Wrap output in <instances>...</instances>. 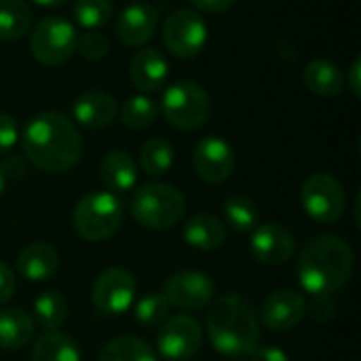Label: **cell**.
<instances>
[{
    "mask_svg": "<svg viewBox=\"0 0 361 361\" xmlns=\"http://www.w3.org/2000/svg\"><path fill=\"white\" fill-rule=\"evenodd\" d=\"M250 247L258 262L267 267H281L294 256L296 237L286 224L267 222L254 228Z\"/></svg>",
    "mask_w": 361,
    "mask_h": 361,
    "instance_id": "14",
    "label": "cell"
},
{
    "mask_svg": "<svg viewBox=\"0 0 361 361\" xmlns=\"http://www.w3.org/2000/svg\"><path fill=\"white\" fill-rule=\"evenodd\" d=\"M307 317V300L296 290H277L260 307V322L277 332L294 330Z\"/></svg>",
    "mask_w": 361,
    "mask_h": 361,
    "instance_id": "15",
    "label": "cell"
},
{
    "mask_svg": "<svg viewBox=\"0 0 361 361\" xmlns=\"http://www.w3.org/2000/svg\"><path fill=\"white\" fill-rule=\"evenodd\" d=\"M17 273L27 281H47L59 271V252L44 241L30 243L17 256Z\"/></svg>",
    "mask_w": 361,
    "mask_h": 361,
    "instance_id": "19",
    "label": "cell"
},
{
    "mask_svg": "<svg viewBox=\"0 0 361 361\" xmlns=\"http://www.w3.org/2000/svg\"><path fill=\"white\" fill-rule=\"evenodd\" d=\"M169 311H171V305L167 302V298L163 294L152 292V294L142 296L135 302L133 315H135L137 324H142L146 328H157L169 317Z\"/></svg>",
    "mask_w": 361,
    "mask_h": 361,
    "instance_id": "31",
    "label": "cell"
},
{
    "mask_svg": "<svg viewBox=\"0 0 361 361\" xmlns=\"http://www.w3.org/2000/svg\"><path fill=\"white\" fill-rule=\"evenodd\" d=\"M32 361H80V351L68 334L44 330L34 343Z\"/></svg>",
    "mask_w": 361,
    "mask_h": 361,
    "instance_id": "24",
    "label": "cell"
},
{
    "mask_svg": "<svg viewBox=\"0 0 361 361\" xmlns=\"http://www.w3.org/2000/svg\"><path fill=\"white\" fill-rule=\"evenodd\" d=\"M34 13L25 0H0V40H17L27 34Z\"/></svg>",
    "mask_w": 361,
    "mask_h": 361,
    "instance_id": "25",
    "label": "cell"
},
{
    "mask_svg": "<svg viewBox=\"0 0 361 361\" xmlns=\"http://www.w3.org/2000/svg\"><path fill=\"white\" fill-rule=\"evenodd\" d=\"M305 85L319 97H336L345 87V76L341 68L330 59H313L305 68Z\"/></svg>",
    "mask_w": 361,
    "mask_h": 361,
    "instance_id": "22",
    "label": "cell"
},
{
    "mask_svg": "<svg viewBox=\"0 0 361 361\" xmlns=\"http://www.w3.org/2000/svg\"><path fill=\"white\" fill-rule=\"evenodd\" d=\"M222 214H224L226 224L237 233L254 231L260 220L256 203L245 195H231L222 205Z\"/></svg>",
    "mask_w": 361,
    "mask_h": 361,
    "instance_id": "27",
    "label": "cell"
},
{
    "mask_svg": "<svg viewBox=\"0 0 361 361\" xmlns=\"http://www.w3.org/2000/svg\"><path fill=\"white\" fill-rule=\"evenodd\" d=\"M112 17V0H76L74 19L87 32L99 30Z\"/></svg>",
    "mask_w": 361,
    "mask_h": 361,
    "instance_id": "32",
    "label": "cell"
},
{
    "mask_svg": "<svg viewBox=\"0 0 361 361\" xmlns=\"http://www.w3.org/2000/svg\"><path fill=\"white\" fill-rule=\"evenodd\" d=\"M15 286H17L15 273L0 260V307L11 300V296L15 292Z\"/></svg>",
    "mask_w": 361,
    "mask_h": 361,
    "instance_id": "37",
    "label": "cell"
},
{
    "mask_svg": "<svg viewBox=\"0 0 361 361\" xmlns=\"http://www.w3.org/2000/svg\"><path fill=\"white\" fill-rule=\"evenodd\" d=\"M161 112L171 127L180 131H195L209 118L212 99L201 85L192 80H178L163 93Z\"/></svg>",
    "mask_w": 361,
    "mask_h": 361,
    "instance_id": "6",
    "label": "cell"
},
{
    "mask_svg": "<svg viewBox=\"0 0 361 361\" xmlns=\"http://www.w3.org/2000/svg\"><path fill=\"white\" fill-rule=\"evenodd\" d=\"M129 76H131V82L135 89H140L144 93L159 91L169 76V66H167L165 55L154 47L140 49L131 59Z\"/></svg>",
    "mask_w": 361,
    "mask_h": 361,
    "instance_id": "18",
    "label": "cell"
},
{
    "mask_svg": "<svg viewBox=\"0 0 361 361\" xmlns=\"http://www.w3.org/2000/svg\"><path fill=\"white\" fill-rule=\"evenodd\" d=\"M157 23L159 15L154 6H150L148 2H131L121 11L116 19V34L121 42L129 47H142L154 36Z\"/></svg>",
    "mask_w": 361,
    "mask_h": 361,
    "instance_id": "16",
    "label": "cell"
},
{
    "mask_svg": "<svg viewBox=\"0 0 361 361\" xmlns=\"http://www.w3.org/2000/svg\"><path fill=\"white\" fill-rule=\"evenodd\" d=\"M108 38L97 32V30H91V32H85L82 36H78V42H76V51L89 59V61H99L108 55Z\"/></svg>",
    "mask_w": 361,
    "mask_h": 361,
    "instance_id": "33",
    "label": "cell"
},
{
    "mask_svg": "<svg viewBox=\"0 0 361 361\" xmlns=\"http://www.w3.org/2000/svg\"><path fill=\"white\" fill-rule=\"evenodd\" d=\"M173 146L163 137H150L140 146V165L148 176H163L173 165Z\"/></svg>",
    "mask_w": 361,
    "mask_h": 361,
    "instance_id": "28",
    "label": "cell"
},
{
    "mask_svg": "<svg viewBox=\"0 0 361 361\" xmlns=\"http://www.w3.org/2000/svg\"><path fill=\"white\" fill-rule=\"evenodd\" d=\"M184 214L186 201L182 192L169 184H144L131 199L133 220L148 231H169L184 218Z\"/></svg>",
    "mask_w": 361,
    "mask_h": 361,
    "instance_id": "4",
    "label": "cell"
},
{
    "mask_svg": "<svg viewBox=\"0 0 361 361\" xmlns=\"http://www.w3.org/2000/svg\"><path fill=\"white\" fill-rule=\"evenodd\" d=\"M0 171L4 176V180H21L27 173V163L21 154H6V159L0 163Z\"/></svg>",
    "mask_w": 361,
    "mask_h": 361,
    "instance_id": "36",
    "label": "cell"
},
{
    "mask_svg": "<svg viewBox=\"0 0 361 361\" xmlns=\"http://www.w3.org/2000/svg\"><path fill=\"white\" fill-rule=\"evenodd\" d=\"M19 140V127L11 114L0 112V154H8Z\"/></svg>",
    "mask_w": 361,
    "mask_h": 361,
    "instance_id": "35",
    "label": "cell"
},
{
    "mask_svg": "<svg viewBox=\"0 0 361 361\" xmlns=\"http://www.w3.org/2000/svg\"><path fill=\"white\" fill-rule=\"evenodd\" d=\"M72 116L85 129L99 131L116 118V102L106 91H85L74 99Z\"/></svg>",
    "mask_w": 361,
    "mask_h": 361,
    "instance_id": "17",
    "label": "cell"
},
{
    "mask_svg": "<svg viewBox=\"0 0 361 361\" xmlns=\"http://www.w3.org/2000/svg\"><path fill=\"white\" fill-rule=\"evenodd\" d=\"M250 361H290V357L275 347H256L250 353Z\"/></svg>",
    "mask_w": 361,
    "mask_h": 361,
    "instance_id": "38",
    "label": "cell"
},
{
    "mask_svg": "<svg viewBox=\"0 0 361 361\" xmlns=\"http://www.w3.org/2000/svg\"><path fill=\"white\" fill-rule=\"evenodd\" d=\"M99 176L110 192H129L137 184V165L129 152L112 150L102 159Z\"/></svg>",
    "mask_w": 361,
    "mask_h": 361,
    "instance_id": "21",
    "label": "cell"
},
{
    "mask_svg": "<svg viewBox=\"0 0 361 361\" xmlns=\"http://www.w3.org/2000/svg\"><path fill=\"white\" fill-rule=\"evenodd\" d=\"M184 241L201 252L220 250L226 241V226L212 214H195L184 224Z\"/></svg>",
    "mask_w": 361,
    "mask_h": 361,
    "instance_id": "20",
    "label": "cell"
},
{
    "mask_svg": "<svg viewBox=\"0 0 361 361\" xmlns=\"http://www.w3.org/2000/svg\"><path fill=\"white\" fill-rule=\"evenodd\" d=\"M125 209L121 199L110 190H95L85 195L72 214L76 233L91 243L110 239L123 222Z\"/></svg>",
    "mask_w": 361,
    "mask_h": 361,
    "instance_id": "5",
    "label": "cell"
},
{
    "mask_svg": "<svg viewBox=\"0 0 361 361\" xmlns=\"http://www.w3.org/2000/svg\"><path fill=\"white\" fill-rule=\"evenodd\" d=\"M137 283L131 271L112 267L99 273L91 288V300L93 307L104 315H123L131 309L135 300Z\"/></svg>",
    "mask_w": 361,
    "mask_h": 361,
    "instance_id": "10",
    "label": "cell"
},
{
    "mask_svg": "<svg viewBox=\"0 0 361 361\" xmlns=\"http://www.w3.org/2000/svg\"><path fill=\"white\" fill-rule=\"evenodd\" d=\"M307 313L317 324H328L336 315V305L332 296H313L311 305H307Z\"/></svg>",
    "mask_w": 361,
    "mask_h": 361,
    "instance_id": "34",
    "label": "cell"
},
{
    "mask_svg": "<svg viewBox=\"0 0 361 361\" xmlns=\"http://www.w3.org/2000/svg\"><path fill=\"white\" fill-rule=\"evenodd\" d=\"M300 201L313 220L322 224H332L336 222L347 207V195L343 184L332 176V173H313L305 180L300 188Z\"/></svg>",
    "mask_w": 361,
    "mask_h": 361,
    "instance_id": "8",
    "label": "cell"
},
{
    "mask_svg": "<svg viewBox=\"0 0 361 361\" xmlns=\"http://www.w3.org/2000/svg\"><path fill=\"white\" fill-rule=\"evenodd\" d=\"M361 59L360 57H355L353 59V63H351V68H349V72H347V76H345V80H347V85H349V89H351V93L355 95V97H360L361 95Z\"/></svg>",
    "mask_w": 361,
    "mask_h": 361,
    "instance_id": "40",
    "label": "cell"
},
{
    "mask_svg": "<svg viewBox=\"0 0 361 361\" xmlns=\"http://www.w3.org/2000/svg\"><path fill=\"white\" fill-rule=\"evenodd\" d=\"M203 345V330L197 319L188 315L167 317L157 332V349L169 361H186L199 353Z\"/></svg>",
    "mask_w": 361,
    "mask_h": 361,
    "instance_id": "11",
    "label": "cell"
},
{
    "mask_svg": "<svg viewBox=\"0 0 361 361\" xmlns=\"http://www.w3.org/2000/svg\"><path fill=\"white\" fill-rule=\"evenodd\" d=\"M192 165L203 182L222 184L235 169V152L226 140L207 135L197 144L192 152Z\"/></svg>",
    "mask_w": 361,
    "mask_h": 361,
    "instance_id": "13",
    "label": "cell"
},
{
    "mask_svg": "<svg viewBox=\"0 0 361 361\" xmlns=\"http://www.w3.org/2000/svg\"><path fill=\"white\" fill-rule=\"evenodd\" d=\"M34 317L44 330H57L68 319V302L59 292H42L34 300Z\"/></svg>",
    "mask_w": 361,
    "mask_h": 361,
    "instance_id": "30",
    "label": "cell"
},
{
    "mask_svg": "<svg viewBox=\"0 0 361 361\" xmlns=\"http://www.w3.org/2000/svg\"><path fill=\"white\" fill-rule=\"evenodd\" d=\"M36 4H40V6H59V4H63L66 0H34Z\"/></svg>",
    "mask_w": 361,
    "mask_h": 361,
    "instance_id": "41",
    "label": "cell"
},
{
    "mask_svg": "<svg viewBox=\"0 0 361 361\" xmlns=\"http://www.w3.org/2000/svg\"><path fill=\"white\" fill-rule=\"evenodd\" d=\"M97 361H159V357L146 341L137 336H118L102 349Z\"/></svg>",
    "mask_w": 361,
    "mask_h": 361,
    "instance_id": "26",
    "label": "cell"
},
{
    "mask_svg": "<svg viewBox=\"0 0 361 361\" xmlns=\"http://www.w3.org/2000/svg\"><path fill=\"white\" fill-rule=\"evenodd\" d=\"M4 184H6V180H4V176H2V171H0V195H2V190H4Z\"/></svg>",
    "mask_w": 361,
    "mask_h": 361,
    "instance_id": "42",
    "label": "cell"
},
{
    "mask_svg": "<svg viewBox=\"0 0 361 361\" xmlns=\"http://www.w3.org/2000/svg\"><path fill=\"white\" fill-rule=\"evenodd\" d=\"M76 42H78L76 25L66 17L51 15L40 19V23H36L30 38V49L40 63L61 66L74 55Z\"/></svg>",
    "mask_w": 361,
    "mask_h": 361,
    "instance_id": "7",
    "label": "cell"
},
{
    "mask_svg": "<svg viewBox=\"0 0 361 361\" xmlns=\"http://www.w3.org/2000/svg\"><path fill=\"white\" fill-rule=\"evenodd\" d=\"M34 336V319L21 309L0 311V349H23Z\"/></svg>",
    "mask_w": 361,
    "mask_h": 361,
    "instance_id": "23",
    "label": "cell"
},
{
    "mask_svg": "<svg viewBox=\"0 0 361 361\" xmlns=\"http://www.w3.org/2000/svg\"><path fill=\"white\" fill-rule=\"evenodd\" d=\"M209 32L205 19L190 8L173 11L163 25V42L176 57H195L207 44Z\"/></svg>",
    "mask_w": 361,
    "mask_h": 361,
    "instance_id": "9",
    "label": "cell"
},
{
    "mask_svg": "<svg viewBox=\"0 0 361 361\" xmlns=\"http://www.w3.org/2000/svg\"><path fill=\"white\" fill-rule=\"evenodd\" d=\"M159 116V106L148 95H131L121 108V123L133 131L148 129Z\"/></svg>",
    "mask_w": 361,
    "mask_h": 361,
    "instance_id": "29",
    "label": "cell"
},
{
    "mask_svg": "<svg viewBox=\"0 0 361 361\" xmlns=\"http://www.w3.org/2000/svg\"><path fill=\"white\" fill-rule=\"evenodd\" d=\"M25 159L47 173L72 169L82 154V140L74 123L61 112H40L23 129Z\"/></svg>",
    "mask_w": 361,
    "mask_h": 361,
    "instance_id": "1",
    "label": "cell"
},
{
    "mask_svg": "<svg viewBox=\"0 0 361 361\" xmlns=\"http://www.w3.org/2000/svg\"><path fill=\"white\" fill-rule=\"evenodd\" d=\"M355 269L351 245L336 235L313 237L298 258V281L311 296H332L345 288Z\"/></svg>",
    "mask_w": 361,
    "mask_h": 361,
    "instance_id": "2",
    "label": "cell"
},
{
    "mask_svg": "<svg viewBox=\"0 0 361 361\" xmlns=\"http://www.w3.org/2000/svg\"><path fill=\"white\" fill-rule=\"evenodd\" d=\"M207 336L212 347L231 357L250 355L260 343V322L254 307L239 294L218 298L207 313Z\"/></svg>",
    "mask_w": 361,
    "mask_h": 361,
    "instance_id": "3",
    "label": "cell"
},
{
    "mask_svg": "<svg viewBox=\"0 0 361 361\" xmlns=\"http://www.w3.org/2000/svg\"><path fill=\"white\" fill-rule=\"evenodd\" d=\"M163 296L167 302L182 311L205 309L214 298V283L205 273L199 271H180L165 281Z\"/></svg>",
    "mask_w": 361,
    "mask_h": 361,
    "instance_id": "12",
    "label": "cell"
},
{
    "mask_svg": "<svg viewBox=\"0 0 361 361\" xmlns=\"http://www.w3.org/2000/svg\"><path fill=\"white\" fill-rule=\"evenodd\" d=\"M188 2H192V6L203 13H224L235 4V0H188Z\"/></svg>",
    "mask_w": 361,
    "mask_h": 361,
    "instance_id": "39",
    "label": "cell"
}]
</instances>
